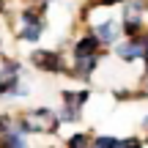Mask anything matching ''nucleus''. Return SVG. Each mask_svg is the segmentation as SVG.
<instances>
[{
  "mask_svg": "<svg viewBox=\"0 0 148 148\" xmlns=\"http://www.w3.org/2000/svg\"><path fill=\"white\" fill-rule=\"evenodd\" d=\"M58 123H60V118H55V112L38 110V112H33V115H27L22 126H25L27 132H55Z\"/></svg>",
  "mask_w": 148,
  "mask_h": 148,
  "instance_id": "nucleus-1",
  "label": "nucleus"
},
{
  "mask_svg": "<svg viewBox=\"0 0 148 148\" xmlns=\"http://www.w3.org/2000/svg\"><path fill=\"white\" fill-rule=\"evenodd\" d=\"M33 63H36L38 69H44V71H60V69H63L60 55L58 52H49V49H44V52H33Z\"/></svg>",
  "mask_w": 148,
  "mask_h": 148,
  "instance_id": "nucleus-2",
  "label": "nucleus"
},
{
  "mask_svg": "<svg viewBox=\"0 0 148 148\" xmlns=\"http://www.w3.org/2000/svg\"><path fill=\"white\" fill-rule=\"evenodd\" d=\"M143 55H145V44L140 41L137 36H132V41H126V44L118 47V58H121V60H129V63L137 60V58H143Z\"/></svg>",
  "mask_w": 148,
  "mask_h": 148,
  "instance_id": "nucleus-3",
  "label": "nucleus"
},
{
  "mask_svg": "<svg viewBox=\"0 0 148 148\" xmlns=\"http://www.w3.org/2000/svg\"><path fill=\"white\" fill-rule=\"evenodd\" d=\"M99 41L101 38L96 36V33H90V36H85V38H79V44H77V58H85V55H96V49H99Z\"/></svg>",
  "mask_w": 148,
  "mask_h": 148,
  "instance_id": "nucleus-4",
  "label": "nucleus"
},
{
  "mask_svg": "<svg viewBox=\"0 0 148 148\" xmlns=\"http://www.w3.org/2000/svg\"><path fill=\"white\" fill-rule=\"evenodd\" d=\"M96 36H99L101 41L112 44V41H115V36H118V25H115V22H101V25L96 27Z\"/></svg>",
  "mask_w": 148,
  "mask_h": 148,
  "instance_id": "nucleus-5",
  "label": "nucleus"
},
{
  "mask_svg": "<svg viewBox=\"0 0 148 148\" xmlns=\"http://www.w3.org/2000/svg\"><path fill=\"white\" fill-rule=\"evenodd\" d=\"M41 27H44V22H25V30L19 36L25 41H36V38H41Z\"/></svg>",
  "mask_w": 148,
  "mask_h": 148,
  "instance_id": "nucleus-6",
  "label": "nucleus"
},
{
  "mask_svg": "<svg viewBox=\"0 0 148 148\" xmlns=\"http://www.w3.org/2000/svg\"><path fill=\"white\" fill-rule=\"evenodd\" d=\"M0 145H25V137H22V134H5V137L0 140Z\"/></svg>",
  "mask_w": 148,
  "mask_h": 148,
  "instance_id": "nucleus-7",
  "label": "nucleus"
},
{
  "mask_svg": "<svg viewBox=\"0 0 148 148\" xmlns=\"http://www.w3.org/2000/svg\"><path fill=\"white\" fill-rule=\"evenodd\" d=\"M96 145H99V148H115V145H121V140H115V137H99Z\"/></svg>",
  "mask_w": 148,
  "mask_h": 148,
  "instance_id": "nucleus-8",
  "label": "nucleus"
},
{
  "mask_svg": "<svg viewBox=\"0 0 148 148\" xmlns=\"http://www.w3.org/2000/svg\"><path fill=\"white\" fill-rule=\"evenodd\" d=\"M69 145H71V148H79V145H88V137H85V134H74V137L69 140Z\"/></svg>",
  "mask_w": 148,
  "mask_h": 148,
  "instance_id": "nucleus-9",
  "label": "nucleus"
},
{
  "mask_svg": "<svg viewBox=\"0 0 148 148\" xmlns=\"http://www.w3.org/2000/svg\"><path fill=\"white\" fill-rule=\"evenodd\" d=\"M145 129H148V118H145Z\"/></svg>",
  "mask_w": 148,
  "mask_h": 148,
  "instance_id": "nucleus-10",
  "label": "nucleus"
},
{
  "mask_svg": "<svg viewBox=\"0 0 148 148\" xmlns=\"http://www.w3.org/2000/svg\"><path fill=\"white\" fill-rule=\"evenodd\" d=\"M145 55H148V44H145Z\"/></svg>",
  "mask_w": 148,
  "mask_h": 148,
  "instance_id": "nucleus-11",
  "label": "nucleus"
},
{
  "mask_svg": "<svg viewBox=\"0 0 148 148\" xmlns=\"http://www.w3.org/2000/svg\"><path fill=\"white\" fill-rule=\"evenodd\" d=\"M145 85H148V77H145Z\"/></svg>",
  "mask_w": 148,
  "mask_h": 148,
  "instance_id": "nucleus-12",
  "label": "nucleus"
}]
</instances>
